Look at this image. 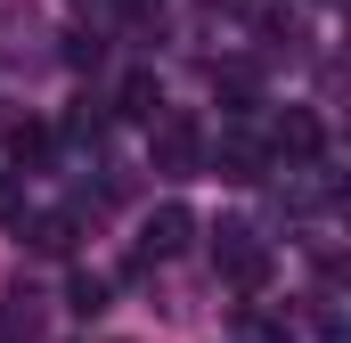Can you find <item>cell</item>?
Here are the masks:
<instances>
[{"label": "cell", "instance_id": "6da1fadb", "mask_svg": "<svg viewBox=\"0 0 351 343\" xmlns=\"http://www.w3.org/2000/svg\"><path fill=\"white\" fill-rule=\"evenodd\" d=\"M213 270H221L237 294H262L269 270H278V254H269V237L254 229V221H221V229H213Z\"/></svg>", "mask_w": 351, "mask_h": 343}, {"label": "cell", "instance_id": "30bf717a", "mask_svg": "<svg viewBox=\"0 0 351 343\" xmlns=\"http://www.w3.org/2000/svg\"><path fill=\"white\" fill-rule=\"evenodd\" d=\"M0 221H25V172H0Z\"/></svg>", "mask_w": 351, "mask_h": 343}, {"label": "cell", "instance_id": "3957f363", "mask_svg": "<svg viewBox=\"0 0 351 343\" xmlns=\"http://www.w3.org/2000/svg\"><path fill=\"white\" fill-rule=\"evenodd\" d=\"M196 237V221H188V204H156L147 221H139V261H172L180 246Z\"/></svg>", "mask_w": 351, "mask_h": 343}, {"label": "cell", "instance_id": "52a82bcc", "mask_svg": "<svg viewBox=\"0 0 351 343\" xmlns=\"http://www.w3.org/2000/svg\"><path fill=\"white\" fill-rule=\"evenodd\" d=\"M74 229H82V213H33L25 221V246L33 254H74Z\"/></svg>", "mask_w": 351, "mask_h": 343}, {"label": "cell", "instance_id": "ba28073f", "mask_svg": "<svg viewBox=\"0 0 351 343\" xmlns=\"http://www.w3.org/2000/svg\"><path fill=\"white\" fill-rule=\"evenodd\" d=\"M106 294H114V286H106L98 270H74V278H66V311H82V319H98V311H106Z\"/></svg>", "mask_w": 351, "mask_h": 343}, {"label": "cell", "instance_id": "277c9868", "mask_svg": "<svg viewBox=\"0 0 351 343\" xmlns=\"http://www.w3.org/2000/svg\"><path fill=\"white\" fill-rule=\"evenodd\" d=\"M269 156H278V164H319V115L286 106V115H278V131H269Z\"/></svg>", "mask_w": 351, "mask_h": 343}, {"label": "cell", "instance_id": "5b68a950", "mask_svg": "<svg viewBox=\"0 0 351 343\" xmlns=\"http://www.w3.org/2000/svg\"><path fill=\"white\" fill-rule=\"evenodd\" d=\"M213 172H221V180H262V172H269V147H262V139H245V131H229L221 156H213Z\"/></svg>", "mask_w": 351, "mask_h": 343}, {"label": "cell", "instance_id": "9c48e42d", "mask_svg": "<svg viewBox=\"0 0 351 343\" xmlns=\"http://www.w3.org/2000/svg\"><path fill=\"white\" fill-rule=\"evenodd\" d=\"M156 106H164V82H156V74H131V82H123V115L156 123Z\"/></svg>", "mask_w": 351, "mask_h": 343}, {"label": "cell", "instance_id": "8992f818", "mask_svg": "<svg viewBox=\"0 0 351 343\" xmlns=\"http://www.w3.org/2000/svg\"><path fill=\"white\" fill-rule=\"evenodd\" d=\"M0 343H41V303H33L25 286L0 294Z\"/></svg>", "mask_w": 351, "mask_h": 343}, {"label": "cell", "instance_id": "7a4b0ae2", "mask_svg": "<svg viewBox=\"0 0 351 343\" xmlns=\"http://www.w3.org/2000/svg\"><path fill=\"white\" fill-rule=\"evenodd\" d=\"M147 156L164 180H188V172H204V123L196 115H156V139H147Z\"/></svg>", "mask_w": 351, "mask_h": 343}]
</instances>
